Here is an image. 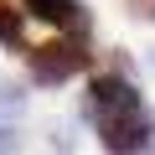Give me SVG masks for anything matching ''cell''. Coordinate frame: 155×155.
<instances>
[{
	"label": "cell",
	"mask_w": 155,
	"mask_h": 155,
	"mask_svg": "<svg viewBox=\"0 0 155 155\" xmlns=\"http://www.w3.org/2000/svg\"><path fill=\"white\" fill-rule=\"evenodd\" d=\"M26 11L41 16V21H52V26H62V31H72V36H88V26H93L78 0H26Z\"/></svg>",
	"instance_id": "4"
},
{
	"label": "cell",
	"mask_w": 155,
	"mask_h": 155,
	"mask_svg": "<svg viewBox=\"0 0 155 155\" xmlns=\"http://www.w3.org/2000/svg\"><path fill=\"white\" fill-rule=\"evenodd\" d=\"M129 11H134L140 21H155V0H129Z\"/></svg>",
	"instance_id": "6"
},
{
	"label": "cell",
	"mask_w": 155,
	"mask_h": 155,
	"mask_svg": "<svg viewBox=\"0 0 155 155\" xmlns=\"http://www.w3.org/2000/svg\"><path fill=\"white\" fill-rule=\"evenodd\" d=\"M129 104H140V93H134V83H124V78H93L88 83V119H104V114H114V109H129Z\"/></svg>",
	"instance_id": "3"
},
{
	"label": "cell",
	"mask_w": 155,
	"mask_h": 155,
	"mask_svg": "<svg viewBox=\"0 0 155 155\" xmlns=\"http://www.w3.org/2000/svg\"><path fill=\"white\" fill-rule=\"evenodd\" d=\"M0 41H11V47L26 52V21L16 11V0H0Z\"/></svg>",
	"instance_id": "5"
},
{
	"label": "cell",
	"mask_w": 155,
	"mask_h": 155,
	"mask_svg": "<svg viewBox=\"0 0 155 155\" xmlns=\"http://www.w3.org/2000/svg\"><path fill=\"white\" fill-rule=\"evenodd\" d=\"M98 134H104V150H150L155 145V114L145 104H129V109H114L104 119H93Z\"/></svg>",
	"instance_id": "2"
},
{
	"label": "cell",
	"mask_w": 155,
	"mask_h": 155,
	"mask_svg": "<svg viewBox=\"0 0 155 155\" xmlns=\"http://www.w3.org/2000/svg\"><path fill=\"white\" fill-rule=\"evenodd\" d=\"M26 67L41 88H62L88 67V47H83V36H57L41 47H26Z\"/></svg>",
	"instance_id": "1"
}]
</instances>
